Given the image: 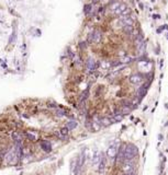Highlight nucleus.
Returning <instances> with one entry per match:
<instances>
[{
  "label": "nucleus",
  "instance_id": "f257e3e1",
  "mask_svg": "<svg viewBox=\"0 0 168 175\" xmlns=\"http://www.w3.org/2000/svg\"><path fill=\"white\" fill-rule=\"evenodd\" d=\"M137 155V148L134 145H125L124 161H133Z\"/></svg>",
  "mask_w": 168,
  "mask_h": 175
},
{
  "label": "nucleus",
  "instance_id": "f03ea898",
  "mask_svg": "<svg viewBox=\"0 0 168 175\" xmlns=\"http://www.w3.org/2000/svg\"><path fill=\"white\" fill-rule=\"evenodd\" d=\"M120 145H121V143L119 141H114V142H112L111 145H109L108 150H107V156H108L109 159L113 160V159L117 158V154H118L119 149H120Z\"/></svg>",
  "mask_w": 168,
  "mask_h": 175
},
{
  "label": "nucleus",
  "instance_id": "7ed1b4c3",
  "mask_svg": "<svg viewBox=\"0 0 168 175\" xmlns=\"http://www.w3.org/2000/svg\"><path fill=\"white\" fill-rule=\"evenodd\" d=\"M130 13H131V9H130L126 5H124V3H121V5H120L118 9L113 12L114 15H118V16H120V18H122V16H126V15H130Z\"/></svg>",
  "mask_w": 168,
  "mask_h": 175
},
{
  "label": "nucleus",
  "instance_id": "20e7f679",
  "mask_svg": "<svg viewBox=\"0 0 168 175\" xmlns=\"http://www.w3.org/2000/svg\"><path fill=\"white\" fill-rule=\"evenodd\" d=\"M101 37H102L101 32H100V31L96 30V31L91 32V33L89 34L88 42H89V43H92V44H98L99 42L101 40Z\"/></svg>",
  "mask_w": 168,
  "mask_h": 175
},
{
  "label": "nucleus",
  "instance_id": "39448f33",
  "mask_svg": "<svg viewBox=\"0 0 168 175\" xmlns=\"http://www.w3.org/2000/svg\"><path fill=\"white\" fill-rule=\"evenodd\" d=\"M144 80H145V77L142 73H134L130 77V82L135 85H141L144 82Z\"/></svg>",
  "mask_w": 168,
  "mask_h": 175
},
{
  "label": "nucleus",
  "instance_id": "423d86ee",
  "mask_svg": "<svg viewBox=\"0 0 168 175\" xmlns=\"http://www.w3.org/2000/svg\"><path fill=\"white\" fill-rule=\"evenodd\" d=\"M122 171H123L125 174L133 173V171H134L133 161H123V164H122Z\"/></svg>",
  "mask_w": 168,
  "mask_h": 175
},
{
  "label": "nucleus",
  "instance_id": "0eeeda50",
  "mask_svg": "<svg viewBox=\"0 0 168 175\" xmlns=\"http://www.w3.org/2000/svg\"><path fill=\"white\" fill-rule=\"evenodd\" d=\"M120 22H121V24L123 26H133L134 23H135V20H134L133 16L126 15V16L120 18Z\"/></svg>",
  "mask_w": 168,
  "mask_h": 175
},
{
  "label": "nucleus",
  "instance_id": "6e6552de",
  "mask_svg": "<svg viewBox=\"0 0 168 175\" xmlns=\"http://www.w3.org/2000/svg\"><path fill=\"white\" fill-rule=\"evenodd\" d=\"M101 158H102V153H101L100 151H94V154H92V159H91L92 165H94V167H98L99 162L101 160Z\"/></svg>",
  "mask_w": 168,
  "mask_h": 175
},
{
  "label": "nucleus",
  "instance_id": "1a4fd4ad",
  "mask_svg": "<svg viewBox=\"0 0 168 175\" xmlns=\"http://www.w3.org/2000/svg\"><path fill=\"white\" fill-rule=\"evenodd\" d=\"M97 67H98V64H97L92 58H89V59L86 61V68H87L88 71H94Z\"/></svg>",
  "mask_w": 168,
  "mask_h": 175
},
{
  "label": "nucleus",
  "instance_id": "9d476101",
  "mask_svg": "<svg viewBox=\"0 0 168 175\" xmlns=\"http://www.w3.org/2000/svg\"><path fill=\"white\" fill-rule=\"evenodd\" d=\"M41 148H42V150L45 151V152H51L52 151V145H51V142L49 141H42V143H41Z\"/></svg>",
  "mask_w": 168,
  "mask_h": 175
},
{
  "label": "nucleus",
  "instance_id": "9b49d317",
  "mask_svg": "<svg viewBox=\"0 0 168 175\" xmlns=\"http://www.w3.org/2000/svg\"><path fill=\"white\" fill-rule=\"evenodd\" d=\"M104 169H106V156L102 153V158H101V160H100L98 165V172L99 173H103Z\"/></svg>",
  "mask_w": 168,
  "mask_h": 175
},
{
  "label": "nucleus",
  "instance_id": "f8f14e48",
  "mask_svg": "<svg viewBox=\"0 0 168 175\" xmlns=\"http://www.w3.org/2000/svg\"><path fill=\"white\" fill-rule=\"evenodd\" d=\"M121 3H122V2H120V1H118V0H114V1H112V2L110 3V5H109V10L113 13L114 11L117 10L119 7L121 5Z\"/></svg>",
  "mask_w": 168,
  "mask_h": 175
},
{
  "label": "nucleus",
  "instance_id": "ddd939ff",
  "mask_svg": "<svg viewBox=\"0 0 168 175\" xmlns=\"http://www.w3.org/2000/svg\"><path fill=\"white\" fill-rule=\"evenodd\" d=\"M100 124H101V127H106V126H109L112 124V119L109 118V117H103L100 119Z\"/></svg>",
  "mask_w": 168,
  "mask_h": 175
},
{
  "label": "nucleus",
  "instance_id": "4468645a",
  "mask_svg": "<svg viewBox=\"0 0 168 175\" xmlns=\"http://www.w3.org/2000/svg\"><path fill=\"white\" fill-rule=\"evenodd\" d=\"M12 138L15 140V142H18V143H21V141H22V136L20 135L19 132H13L12 134Z\"/></svg>",
  "mask_w": 168,
  "mask_h": 175
},
{
  "label": "nucleus",
  "instance_id": "2eb2a0df",
  "mask_svg": "<svg viewBox=\"0 0 168 175\" xmlns=\"http://www.w3.org/2000/svg\"><path fill=\"white\" fill-rule=\"evenodd\" d=\"M77 127V121L76 120H69L68 123H67V128L69 130H73L75 129Z\"/></svg>",
  "mask_w": 168,
  "mask_h": 175
},
{
  "label": "nucleus",
  "instance_id": "dca6fc26",
  "mask_svg": "<svg viewBox=\"0 0 168 175\" xmlns=\"http://www.w3.org/2000/svg\"><path fill=\"white\" fill-rule=\"evenodd\" d=\"M87 97H88V90H86L84 93L81 94V96H80V103H84L85 101L87 100Z\"/></svg>",
  "mask_w": 168,
  "mask_h": 175
},
{
  "label": "nucleus",
  "instance_id": "f3484780",
  "mask_svg": "<svg viewBox=\"0 0 168 175\" xmlns=\"http://www.w3.org/2000/svg\"><path fill=\"white\" fill-rule=\"evenodd\" d=\"M131 60H132V58H131V57L125 56V57H123L122 59L120 60V64H128V62H131Z\"/></svg>",
  "mask_w": 168,
  "mask_h": 175
},
{
  "label": "nucleus",
  "instance_id": "a211bd4d",
  "mask_svg": "<svg viewBox=\"0 0 168 175\" xmlns=\"http://www.w3.org/2000/svg\"><path fill=\"white\" fill-rule=\"evenodd\" d=\"M26 136H28V137H29V138H30V139H31V140H32V141H34V140H36V138H37L36 136L33 135V134H31V132H26Z\"/></svg>",
  "mask_w": 168,
  "mask_h": 175
},
{
  "label": "nucleus",
  "instance_id": "6ab92c4d",
  "mask_svg": "<svg viewBox=\"0 0 168 175\" xmlns=\"http://www.w3.org/2000/svg\"><path fill=\"white\" fill-rule=\"evenodd\" d=\"M90 10H91V5H87L85 7V13H86V14H88L89 12H90Z\"/></svg>",
  "mask_w": 168,
  "mask_h": 175
},
{
  "label": "nucleus",
  "instance_id": "aec40b11",
  "mask_svg": "<svg viewBox=\"0 0 168 175\" xmlns=\"http://www.w3.org/2000/svg\"><path fill=\"white\" fill-rule=\"evenodd\" d=\"M111 64H109V62H106V61H102L101 62V67H103V68H108V67H111Z\"/></svg>",
  "mask_w": 168,
  "mask_h": 175
},
{
  "label": "nucleus",
  "instance_id": "412c9836",
  "mask_svg": "<svg viewBox=\"0 0 168 175\" xmlns=\"http://www.w3.org/2000/svg\"><path fill=\"white\" fill-rule=\"evenodd\" d=\"M159 18H160V16H159V15H158V14L154 15V19H156V20H158V19H159Z\"/></svg>",
  "mask_w": 168,
  "mask_h": 175
}]
</instances>
